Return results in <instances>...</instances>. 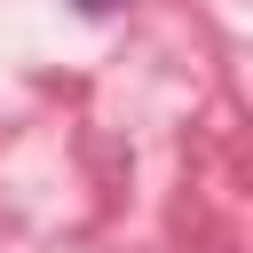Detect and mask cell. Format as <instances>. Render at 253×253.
Returning <instances> with one entry per match:
<instances>
[{
	"label": "cell",
	"instance_id": "obj_1",
	"mask_svg": "<svg viewBox=\"0 0 253 253\" xmlns=\"http://www.w3.org/2000/svg\"><path fill=\"white\" fill-rule=\"evenodd\" d=\"M79 8H87V16H103V8H119V0H79Z\"/></svg>",
	"mask_w": 253,
	"mask_h": 253
}]
</instances>
